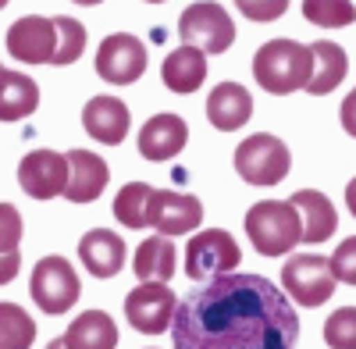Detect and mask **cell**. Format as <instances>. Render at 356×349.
<instances>
[{
	"label": "cell",
	"mask_w": 356,
	"mask_h": 349,
	"mask_svg": "<svg viewBox=\"0 0 356 349\" xmlns=\"http://www.w3.org/2000/svg\"><path fill=\"white\" fill-rule=\"evenodd\" d=\"M175 349H296L300 314L264 275H221L200 282L175 307Z\"/></svg>",
	"instance_id": "6da1fadb"
},
{
	"label": "cell",
	"mask_w": 356,
	"mask_h": 349,
	"mask_svg": "<svg viewBox=\"0 0 356 349\" xmlns=\"http://www.w3.org/2000/svg\"><path fill=\"white\" fill-rule=\"evenodd\" d=\"M314 72V57L310 47L296 43V40H271L264 43L253 57V79L275 97H289L296 90H303Z\"/></svg>",
	"instance_id": "7a4b0ae2"
},
{
	"label": "cell",
	"mask_w": 356,
	"mask_h": 349,
	"mask_svg": "<svg viewBox=\"0 0 356 349\" xmlns=\"http://www.w3.org/2000/svg\"><path fill=\"white\" fill-rule=\"evenodd\" d=\"M246 236L260 257H285L303 243L300 211L289 200H260L246 211Z\"/></svg>",
	"instance_id": "3957f363"
},
{
	"label": "cell",
	"mask_w": 356,
	"mask_h": 349,
	"mask_svg": "<svg viewBox=\"0 0 356 349\" xmlns=\"http://www.w3.org/2000/svg\"><path fill=\"white\" fill-rule=\"evenodd\" d=\"M289 168H292V154L271 132H257L243 139L239 150H235V171L250 186H278L289 174Z\"/></svg>",
	"instance_id": "277c9868"
},
{
	"label": "cell",
	"mask_w": 356,
	"mask_h": 349,
	"mask_svg": "<svg viewBox=\"0 0 356 349\" xmlns=\"http://www.w3.org/2000/svg\"><path fill=\"white\" fill-rule=\"evenodd\" d=\"M29 293H33V303L57 317V314H68L79 296H82V282L75 275V268L68 264L65 257H43L40 264L33 268V278H29Z\"/></svg>",
	"instance_id": "5b68a950"
},
{
	"label": "cell",
	"mask_w": 356,
	"mask_h": 349,
	"mask_svg": "<svg viewBox=\"0 0 356 349\" xmlns=\"http://www.w3.org/2000/svg\"><path fill=\"white\" fill-rule=\"evenodd\" d=\"M335 285L339 282L328 268V257L300 253V257H289L282 268V293L300 307H324L332 300Z\"/></svg>",
	"instance_id": "8992f818"
},
{
	"label": "cell",
	"mask_w": 356,
	"mask_h": 349,
	"mask_svg": "<svg viewBox=\"0 0 356 349\" xmlns=\"http://www.w3.org/2000/svg\"><path fill=\"white\" fill-rule=\"evenodd\" d=\"M239 243H235L225 228H207V232H196L186 246V275L193 282H211V278H221V275H232L239 268Z\"/></svg>",
	"instance_id": "52a82bcc"
},
{
	"label": "cell",
	"mask_w": 356,
	"mask_h": 349,
	"mask_svg": "<svg viewBox=\"0 0 356 349\" xmlns=\"http://www.w3.org/2000/svg\"><path fill=\"white\" fill-rule=\"evenodd\" d=\"M178 36H182V43H189L203 54H225L235 43V22L214 0H196L178 18Z\"/></svg>",
	"instance_id": "ba28073f"
},
{
	"label": "cell",
	"mask_w": 356,
	"mask_h": 349,
	"mask_svg": "<svg viewBox=\"0 0 356 349\" xmlns=\"http://www.w3.org/2000/svg\"><path fill=\"white\" fill-rule=\"evenodd\" d=\"M175 307L178 296L168 289V282H143L125 296V317L143 335H161L164 328H171Z\"/></svg>",
	"instance_id": "9c48e42d"
},
{
	"label": "cell",
	"mask_w": 356,
	"mask_h": 349,
	"mask_svg": "<svg viewBox=\"0 0 356 349\" xmlns=\"http://www.w3.org/2000/svg\"><path fill=\"white\" fill-rule=\"evenodd\" d=\"M146 72V47L132 33H114L97 50V75L107 86H132Z\"/></svg>",
	"instance_id": "30bf717a"
},
{
	"label": "cell",
	"mask_w": 356,
	"mask_h": 349,
	"mask_svg": "<svg viewBox=\"0 0 356 349\" xmlns=\"http://www.w3.org/2000/svg\"><path fill=\"white\" fill-rule=\"evenodd\" d=\"M18 186L33 200H54L65 196L68 186V157L57 150H33L18 164Z\"/></svg>",
	"instance_id": "8fae6325"
},
{
	"label": "cell",
	"mask_w": 356,
	"mask_h": 349,
	"mask_svg": "<svg viewBox=\"0 0 356 349\" xmlns=\"http://www.w3.org/2000/svg\"><path fill=\"white\" fill-rule=\"evenodd\" d=\"M150 228H157V236H186V232L200 228L203 221V203L186 193L171 189H154L150 196Z\"/></svg>",
	"instance_id": "7c38bea8"
},
{
	"label": "cell",
	"mask_w": 356,
	"mask_h": 349,
	"mask_svg": "<svg viewBox=\"0 0 356 349\" xmlns=\"http://www.w3.org/2000/svg\"><path fill=\"white\" fill-rule=\"evenodd\" d=\"M57 47V33H54V18H40V15H25L8 29V54L15 61L25 65H50Z\"/></svg>",
	"instance_id": "4fadbf2b"
},
{
	"label": "cell",
	"mask_w": 356,
	"mask_h": 349,
	"mask_svg": "<svg viewBox=\"0 0 356 349\" xmlns=\"http://www.w3.org/2000/svg\"><path fill=\"white\" fill-rule=\"evenodd\" d=\"M189 143V125L182 114H154L150 122L139 129V154L146 161H171L186 150Z\"/></svg>",
	"instance_id": "5bb4252c"
},
{
	"label": "cell",
	"mask_w": 356,
	"mask_h": 349,
	"mask_svg": "<svg viewBox=\"0 0 356 349\" xmlns=\"http://www.w3.org/2000/svg\"><path fill=\"white\" fill-rule=\"evenodd\" d=\"M68 186H65V200L72 203H93L104 196L107 182H111V168L100 154L93 150H68Z\"/></svg>",
	"instance_id": "9a60e30c"
},
{
	"label": "cell",
	"mask_w": 356,
	"mask_h": 349,
	"mask_svg": "<svg viewBox=\"0 0 356 349\" xmlns=\"http://www.w3.org/2000/svg\"><path fill=\"white\" fill-rule=\"evenodd\" d=\"M125 257H129V246L118 232H107V228H89L86 236L79 239V260L82 268L93 275V278H114L118 271L125 268Z\"/></svg>",
	"instance_id": "2e32d148"
},
{
	"label": "cell",
	"mask_w": 356,
	"mask_h": 349,
	"mask_svg": "<svg viewBox=\"0 0 356 349\" xmlns=\"http://www.w3.org/2000/svg\"><path fill=\"white\" fill-rule=\"evenodd\" d=\"M82 129L89 132V139L97 143H107V147H118L125 143L129 129H132V118H129V107L125 100L118 97H93L86 107H82Z\"/></svg>",
	"instance_id": "e0dca14e"
},
{
	"label": "cell",
	"mask_w": 356,
	"mask_h": 349,
	"mask_svg": "<svg viewBox=\"0 0 356 349\" xmlns=\"http://www.w3.org/2000/svg\"><path fill=\"white\" fill-rule=\"evenodd\" d=\"M207 118L221 132H235L253 118V97L239 82H221L207 97Z\"/></svg>",
	"instance_id": "ac0fdd59"
},
{
	"label": "cell",
	"mask_w": 356,
	"mask_h": 349,
	"mask_svg": "<svg viewBox=\"0 0 356 349\" xmlns=\"http://www.w3.org/2000/svg\"><path fill=\"white\" fill-rule=\"evenodd\" d=\"M292 207L300 211V225H303V243L317 246L324 239H332L335 236V228H339V214H335V203L317 193V189H300V193H292Z\"/></svg>",
	"instance_id": "d6986e66"
},
{
	"label": "cell",
	"mask_w": 356,
	"mask_h": 349,
	"mask_svg": "<svg viewBox=\"0 0 356 349\" xmlns=\"http://www.w3.org/2000/svg\"><path fill=\"white\" fill-rule=\"evenodd\" d=\"M161 79L171 93H196L203 79H207V54L182 43L178 50H171L164 57V68H161Z\"/></svg>",
	"instance_id": "ffe728a7"
},
{
	"label": "cell",
	"mask_w": 356,
	"mask_h": 349,
	"mask_svg": "<svg viewBox=\"0 0 356 349\" xmlns=\"http://www.w3.org/2000/svg\"><path fill=\"white\" fill-rule=\"evenodd\" d=\"M310 57H314V72H310V82L303 86L307 93L324 97V93H332L335 86H342V79L349 72V57L339 43L317 40V43H310Z\"/></svg>",
	"instance_id": "44dd1931"
},
{
	"label": "cell",
	"mask_w": 356,
	"mask_h": 349,
	"mask_svg": "<svg viewBox=\"0 0 356 349\" xmlns=\"http://www.w3.org/2000/svg\"><path fill=\"white\" fill-rule=\"evenodd\" d=\"M40 107V86L11 68H0V122H22Z\"/></svg>",
	"instance_id": "7402d4cb"
},
{
	"label": "cell",
	"mask_w": 356,
	"mask_h": 349,
	"mask_svg": "<svg viewBox=\"0 0 356 349\" xmlns=\"http://www.w3.org/2000/svg\"><path fill=\"white\" fill-rule=\"evenodd\" d=\"M68 349H114L118 346V325L104 310H86L68 325L61 335Z\"/></svg>",
	"instance_id": "603a6c76"
},
{
	"label": "cell",
	"mask_w": 356,
	"mask_h": 349,
	"mask_svg": "<svg viewBox=\"0 0 356 349\" xmlns=\"http://www.w3.org/2000/svg\"><path fill=\"white\" fill-rule=\"evenodd\" d=\"M175 246L171 236H150L136 250V275L139 282H171L175 275Z\"/></svg>",
	"instance_id": "cb8c5ba5"
},
{
	"label": "cell",
	"mask_w": 356,
	"mask_h": 349,
	"mask_svg": "<svg viewBox=\"0 0 356 349\" xmlns=\"http://www.w3.org/2000/svg\"><path fill=\"white\" fill-rule=\"evenodd\" d=\"M150 196L154 189L146 186V182H129L122 186V193L114 196V218L122 221L125 228H146L150 225Z\"/></svg>",
	"instance_id": "d4e9b609"
},
{
	"label": "cell",
	"mask_w": 356,
	"mask_h": 349,
	"mask_svg": "<svg viewBox=\"0 0 356 349\" xmlns=\"http://www.w3.org/2000/svg\"><path fill=\"white\" fill-rule=\"evenodd\" d=\"M36 321L18 303H0V349H33Z\"/></svg>",
	"instance_id": "484cf974"
},
{
	"label": "cell",
	"mask_w": 356,
	"mask_h": 349,
	"mask_svg": "<svg viewBox=\"0 0 356 349\" xmlns=\"http://www.w3.org/2000/svg\"><path fill=\"white\" fill-rule=\"evenodd\" d=\"M54 33H57V47H54L50 65H72V61H79L82 50H86V25L68 18V15H57L54 18Z\"/></svg>",
	"instance_id": "4316f807"
},
{
	"label": "cell",
	"mask_w": 356,
	"mask_h": 349,
	"mask_svg": "<svg viewBox=\"0 0 356 349\" xmlns=\"http://www.w3.org/2000/svg\"><path fill=\"white\" fill-rule=\"evenodd\" d=\"M303 18L317 29H346L356 22L353 0H303Z\"/></svg>",
	"instance_id": "83f0119b"
},
{
	"label": "cell",
	"mask_w": 356,
	"mask_h": 349,
	"mask_svg": "<svg viewBox=\"0 0 356 349\" xmlns=\"http://www.w3.org/2000/svg\"><path fill=\"white\" fill-rule=\"evenodd\" d=\"M324 342L332 349H356V307H342L324 321Z\"/></svg>",
	"instance_id": "f1b7e54d"
},
{
	"label": "cell",
	"mask_w": 356,
	"mask_h": 349,
	"mask_svg": "<svg viewBox=\"0 0 356 349\" xmlns=\"http://www.w3.org/2000/svg\"><path fill=\"white\" fill-rule=\"evenodd\" d=\"M328 268L339 285H356V236H349L335 246V253L328 257Z\"/></svg>",
	"instance_id": "f546056e"
},
{
	"label": "cell",
	"mask_w": 356,
	"mask_h": 349,
	"mask_svg": "<svg viewBox=\"0 0 356 349\" xmlns=\"http://www.w3.org/2000/svg\"><path fill=\"white\" fill-rule=\"evenodd\" d=\"M22 214L15 203H0V253H18L22 246Z\"/></svg>",
	"instance_id": "4dcf8cb0"
},
{
	"label": "cell",
	"mask_w": 356,
	"mask_h": 349,
	"mask_svg": "<svg viewBox=\"0 0 356 349\" xmlns=\"http://www.w3.org/2000/svg\"><path fill=\"white\" fill-rule=\"evenodd\" d=\"M250 22H278L285 11H289V0H235Z\"/></svg>",
	"instance_id": "1f68e13d"
},
{
	"label": "cell",
	"mask_w": 356,
	"mask_h": 349,
	"mask_svg": "<svg viewBox=\"0 0 356 349\" xmlns=\"http://www.w3.org/2000/svg\"><path fill=\"white\" fill-rule=\"evenodd\" d=\"M22 271V257L18 253H0V285H11Z\"/></svg>",
	"instance_id": "d6a6232c"
},
{
	"label": "cell",
	"mask_w": 356,
	"mask_h": 349,
	"mask_svg": "<svg viewBox=\"0 0 356 349\" xmlns=\"http://www.w3.org/2000/svg\"><path fill=\"white\" fill-rule=\"evenodd\" d=\"M339 118H342V129L356 139V90L342 100V107H339Z\"/></svg>",
	"instance_id": "836d02e7"
},
{
	"label": "cell",
	"mask_w": 356,
	"mask_h": 349,
	"mask_svg": "<svg viewBox=\"0 0 356 349\" xmlns=\"http://www.w3.org/2000/svg\"><path fill=\"white\" fill-rule=\"evenodd\" d=\"M346 203H349V214L356 218V179L346 186Z\"/></svg>",
	"instance_id": "e575fe53"
},
{
	"label": "cell",
	"mask_w": 356,
	"mask_h": 349,
	"mask_svg": "<svg viewBox=\"0 0 356 349\" xmlns=\"http://www.w3.org/2000/svg\"><path fill=\"white\" fill-rule=\"evenodd\" d=\"M47 349H68V346H65V339H50V346H47Z\"/></svg>",
	"instance_id": "d590c367"
},
{
	"label": "cell",
	"mask_w": 356,
	"mask_h": 349,
	"mask_svg": "<svg viewBox=\"0 0 356 349\" xmlns=\"http://www.w3.org/2000/svg\"><path fill=\"white\" fill-rule=\"evenodd\" d=\"M72 4H100V0H72Z\"/></svg>",
	"instance_id": "8d00e7d4"
},
{
	"label": "cell",
	"mask_w": 356,
	"mask_h": 349,
	"mask_svg": "<svg viewBox=\"0 0 356 349\" xmlns=\"http://www.w3.org/2000/svg\"><path fill=\"white\" fill-rule=\"evenodd\" d=\"M146 4H164V0H146Z\"/></svg>",
	"instance_id": "74e56055"
},
{
	"label": "cell",
	"mask_w": 356,
	"mask_h": 349,
	"mask_svg": "<svg viewBox=\"0 0 356 349\" xmlns=\"http://www.w3.org/2000/svg\"><path fill=\"white\" fill-rule=\"evenodd\" d=\"M0 8H8V0H0Z\"/></svg>",
	"instance_id": "f35d334b"
},
{
	"label": "cell",
	"mask_w": 356,
	"mask_h": 349,
	"mask_svg": "<svg viewBox=\"0 0 356 349\" xmlns=\"http://www.w3.org/2000/svg\"><path fill=\"white\" fill-rule=\"evenodd\" d=\"M0 68H4V65H0Z\"/></svg>",
	"instance_id": "ab89813d"
}]
</instances>
